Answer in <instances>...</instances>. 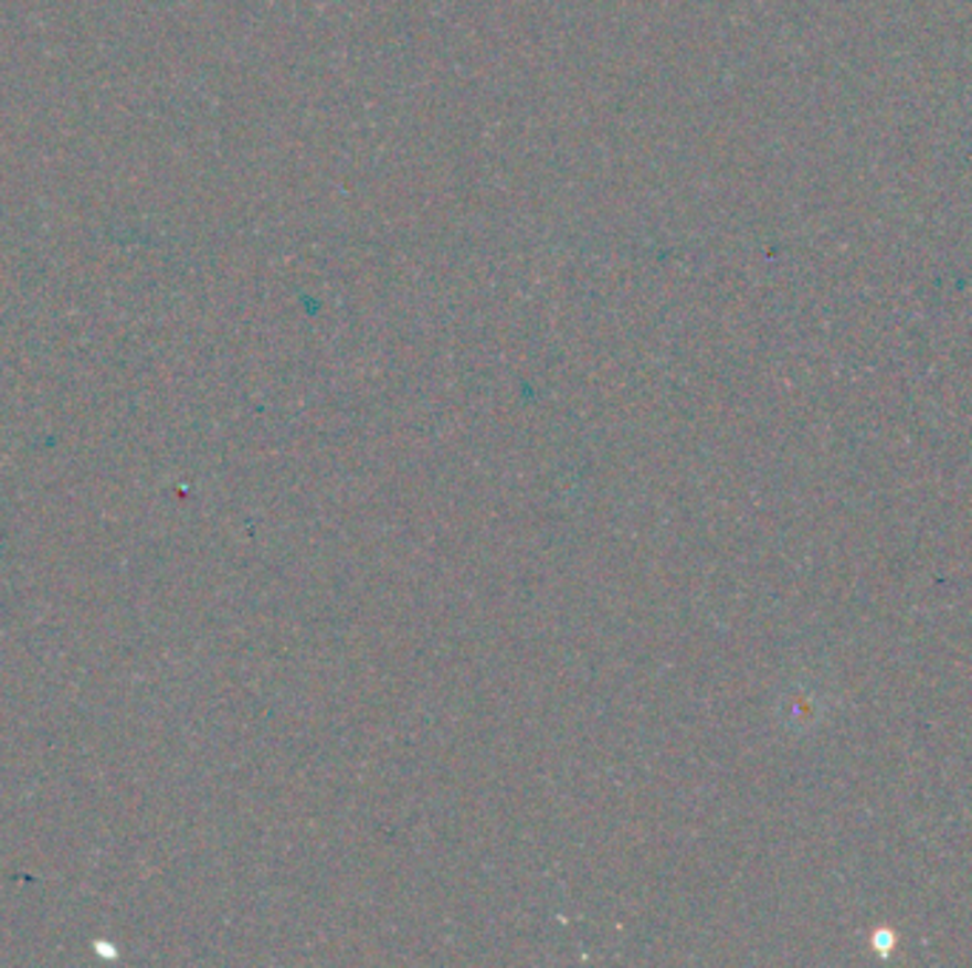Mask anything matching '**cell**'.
Returning <instances> with one entry per match:
<instances>
[{"label": "cell", "instance_id": "1", "mask_svg": "<svg viewBox=\"0 0 972 968\" xmlns=\"http://www.w3.org/2000/svg\"><path fill=\"white\" fill-rule=\"evenodd\" d=\"M890 943H892V932L890 928H879L876 932V948H879V955H890Z\"/></svg>", "mask_w": 972, "mask_h": 968}]
</instances>
